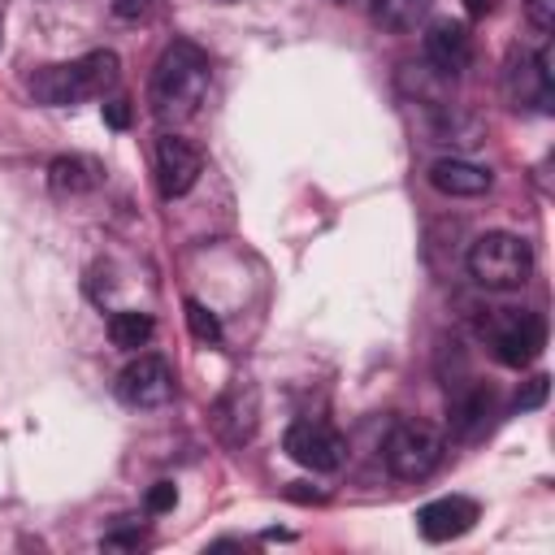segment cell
Wrapping results in <instances>:
<instances>
[{
	"mask_svg": "<svg viewBox=\"0 0 555 555\" xmlns=\"http://www.w3.org/2000/svg\"><path fill=\"white\" fill-rule=\"evenodd\" d=\"M208 78H212V65L208 56L191 43V39H173L156 65H152V82H147V104H152V117L156 121H186L199 113L204 95H208Z\"/></svg>",
	"mask_w": 555,
	"mask_h": 555,
	"instance_id": "obj_1",
	"label": "cell"
},
{
	"mask_svg": "<svg viewBox=\"0 0 555 555\" xmlns=\"http://www.w3.org/2000/svg\"><path fill=\"white\" fill-rule=\"evenodd\" d=\"M121 78V61L117 52H87L78 61H65V65H43L30 74V95L39 104H78V100H95L104 91H113Z\"/></svg>",
	"mask_w": 555,
	"mask_h": 555,
	"instance_id": "obj_2",
	"label": "cell"
},
{
	"mask_svg": "<svg viewBox=\"0 0 555 555\" xmlns=\"http://www.w3.org/2000/svg\"><path fill=\"white\" fill-rule=\"evenodd\" d=\"M468 273L486 291H516L533 273V251L520 234L490 230L468 247Z\"/></svg>",
	"mask_w": 555,
	"mask_h": 555,
	"instance_id": "obj_3",
	"label": "cell"
},
{
	"mask_svg": "<svg viewBox=\"0 0 555 555\" xmlns=\"http://www.w3.org/2000/svg\"><path fill=\"white\" fill-rule=\"evenodd\" d=\"M481 338L490 347V356L507 369H525L538 360V351L546 347V321L529 308H494L481 321Z\"/></svg>",
	"mask_w": 555,
	"mask_h": 555,
	"instance_id": "obj_4",
	"label": "cell"
},
{
	"mask_svg": "<svg viewBox=\"0 0 555 555\" xmlns=\"http://www.w3.org/2000/svg\"><path fill=\"white\" fill-rule=\"evenodd\" d=\"M382 460L399 481H425L442 464V438L425 421H399L382 442Z\"/></svg>",
	"mask_w": 555,
	"mask_h": 555,
	"instance_id": "obj_5",
	"label": "cell"
},
{
	"mask_svg": "<svg viewBox=\"0 0 555 555\" xmlns=\"http://www.w3.org/2000/svg\"><path fill=\"white\" fill-rule=\"evenodd\" d=\"M282 447H286V455H291L295 464H304V468H312V473H334V468H343V460H347V438H343L330 421H295V425L286 429Z\"/></svg>",
	"mask_w": 555,
	"mask_h": 555,
	"instance_id": "obj_6",
	"label": "cell"
},
{
	"mask_svg": "<svg viewBox=\"0 0 555 555\" xmlns=\"http://www.w3.org/2000/svg\"><path fill=\"white\" fill-rule=\"evenodd\" d=\"M507 95L516 108H538L551 113L555 108V74H551V52H516L507 61Z\"/></svg>",
	"mask_w": 555,
	"mask_h": 555,
	"instance_id": "obj_7",
	"label": "cell"
},
{
	"mask_svg": "<svg viewBox=\"0 0 555 555\" xmlns=\"http://www.w3.org/2000/svg\"><path fill=\"white\" fill-rule=\"evenodd\" d=\"M113 390H117V399L126 408H139V412L143 408H160V403L173 399V373H169V364L160 356H134L117 373Z\"/></svg>",
	"mask_w": 555,
	"mask_h": 555,
	"instance_id": "obj_8",
	"label": "cell"
},
{
	"mask_svg": "<svg viewBox=\"0 0 555 555\" xmlns=\"http://www.w3.org/2000/svg\"><path fill=\"white\" fill-rule=\"evenodd\" d=\"M256 425H260L256 386H251V382H230V386L217 395V403H212V429H217V438H221L225 447H243V442H251Z\"/></svg>",
	"mask_w": 555,
	"mask_h": 555,
	"instance_id": "obj_9",
	"label": "cell"
},
{
	"mask_svg": "<svg viewBox=\"0 0 555 555\" xmlns=\"http://www.w3.org/2000/svg\"><path fill=\"white\" fill-rule=\"evenodd\" d=\"M421 52H425V65L438 74V78H460L473 61V35L464 22H451V17H438L425 26V39H421Z\"/></svg>",
	"mask_w": 555,
	"mask_h": 555,
	"instance_id": "obj_10",
	"label": "cell"
},
{
	"mask_svg": "<svg viewBox=\"0 0 555 555\" xmlns=\"http://www.w3.org/2000/svg\"><path fill=\"white\" fill-rule=\"evenodd\" d=\"M204 173V156L195 143H186L182 134H160L156 139V186L165 199H178L195 186V178Z\"/></svg>",
	"mask_w": 555,
	"mask_h": 555,
	"instance_id": "obj_11",
	"label": "cell"
},
{
	"mask_svg": "<svg viewBox=\"0 0 555 555\" xmlns=\"http://www.w3.org/2000/svg\"><path fill=\"white\" fill-rule=\"evenodd\" d=\"M473 525H477V503L464 499V494H442V499H434V503H425L416 512V529H421L425 542L464 538Z\"/></svg>",
	"mask_w": 555,
	"mask_h": 555,
	"instance_id": "obj_12",
	"label": "cell"
},
{
	"mask_svg": "<svg viewBox=\"0 0 555 555\" xmlns=\"http://www.w3.org/2000/svg\"><path fill=\"white\" fill-rule=\"evenodd\" d=\"M429 182H434V191H442V195H460V199H468V195L490 191L494 178H490V169H481V165H473V160L442 156V160L429 165Z\"/></svg>",
	"mask_w": 555,
	"mask_h": 555,
	"instance_id": "obj_13",
	"label": "cell"
},
{
	"mask_svg": "<svg viewBox=\"0 0 555 555\" xmlns=\"http://www.w3.org/2000/svg\"><path fill=\"white\" fill-rule=\"evenodd\" d=\"M104 182V169L91 156H56L48 165V186L56 195H87Z\"/></svg>",
	"mask_w": 555,
	"mask_h": 555,
	"instance_id": "obj_14",
	"label": "cell"
},
{
	"mask_svg": "<svg viewBox=\"0 0 555 555\" xmlns=\"http://www.w3.org/2000/svg\"><path fill=\"white\" fill-rule=\"evenodd\" d=\"M429 4H434V0H369V13H373V22H377L382 30L403 35V30H416V26L425 22Z\"/></svg>",
	"mask_w": 555,
	"mask_h": 555,
	"instance_id": "obj_15",
	"label": "cell"
},
{
	"mask_svg": "<svg viewBox=\"0 0 555 555\" xmlns=\"http://www.w3.org/2000/svg\"><path fill=\"white\" fill-rule=\"evenodd\" d=\"M486 416H490V386L473 382L468 390H455L451 395V429L455 434H473Z\"/></svg>",
	"mask_w": 555,
	"mask_h": 555,
	"instance_id": "obj_16",
	"label": "cell"
},
{
	"mask_svg": "<svg viewBox=\"0 0 555 555\" xmlns=\"http://www.w3.org/2000/svg\"><path fill=\"white\" fill-rule=\"evenodd\" d=\"M152 330H156L152 317H147V312H134V308H121V312L108 317V338H113V347H121V351L147 347Z\"/></svg>",
	"mask_w": 555,
	"mask_h": 555,
	"instance_id": "obj_17",
	"label": "cell"
},
{
	"mask_svg": "<svg viewBox=\"0 0 555 555\" xmlns=\"http://www.w3.org/2000/svg\"><path fill=\"white\" fill-rule=\"evenodd\" d=\"M143 538H147V529H143L139 516H117V525L100 538V546H104V551H134Z\"/></svg>",
	"mask_w": 555,
	"mask_h": 555,
	"instance_id": "obj_18",
	"label": "cell"
},
{
	"mask_svg": "<svg viewBox=\"0 0 555 555\" xmlns=\"http://www.w3.org/2000/svg\"><path fill=\"white\" fill-rule=\"evenodd\" d=\"M182 308H186V325H191V334H195L199 343H221V321H217L199 299H186Z\"/></svg>",
	"mask_w": 555,
	"mask_h": 555,
	"instance_id": "obj_19",
	"label": "cell"
},
{
	"mask_svg": "<svg viewBox=\"0 0 555 555\" xmlns=\"http://www.w3.org/2000/svg\"><path fill=\"white\" fill-rule=\"evenodd\" d=\"M546 390H551V377H546V373H533V377L516 390V408H520V412L542 408V403H546Z\"/></svg>",
	"mask_w": 555,
	"mask_h": 555,
	"instance_id": "obj_20",
	"label": "cell"
},
{
	"mask_svg": "<svg viewBox=\"0 0 555 555\" xmlns=\"http://www.w3.org/2000/svg\"><path fill=\"white\" fill-rule=\"evenodd\" d=\"M525 17H529V26L538 35H551V26H555V0H529Z\"/></svg>",
	"mask_w": 555,
	"mask_h": 555,
	"instance_id": "obj_21",
	"label": "cell"
},
{
	"mask_svg": "<svg viewBox=\"0 0 555 555\" xmlns=\"http://www.w3.org/2000/svg\"><path fill=\"white\" fill-rule=\"evenodd\" d=\"M178 503V490H173V481H156L152 490H147V512H169Z\"/></svg>",
	"mask_w": 555,
	"mask_h": 555,
	"instance_id": "obj_22",
	"label": "cell"
},
{
	"mask_svg": "<svg viewBox=\"0 0 555 555\" xmlns=\"http://www.w3.org/2000/svg\"><path fill=\"white\" fill-rule=\"evenodd\" d=\"M147 9H152V0H113V13H117L121 22H139Z\"/></svg>",
	"mask_w": 555,
	"mask_h": 555,
	"instance_id": "obj_23",
	"label": "cell"
},
{
	"mask_svg": "<svg viewBox=\"0 0 555 555\" xmlns=\"http://www.w3.org/2000/svg\"><path fill=\"white\" fill-rule=\"evenodd\" d=\"M104 117H108V126H113V130H126V121H130L126 100H108V104H104Z\"/></svg>",
	"mask_w": 555,
	"mask_h": 555,
	"instance_id": "obj_24",
	"label": "cell"
},
{
	"mask_svg": "<svg viewBox=\"0 0 555 555\" xmlns=\"http://www.w3.org/2000/svg\"><path fill=\"white\" fill-rule=\"evenodd\" d=\"M499 9V0H464V13L468 17H490Z\"/></svg>",
	"mask_w": 555,
	"mask_h": 555,
	"instance_id": "obj_25",
	"label": "cell"
},
{
	"mask_svg": "<svg viewBox=\"0 0 555 555\" xmlns=\"http://www.w3.org/2000/svg\"><path fill=\"white\" fill-rule=\"evenodd\" d=\"M0 39H4V26H0Z\"/></svg>",
	"mask_w": 555,
	"mask_h": 555,
	"instance_id": "obj_26",
	"label": "cell"
}]
</instances>
